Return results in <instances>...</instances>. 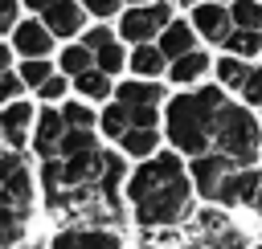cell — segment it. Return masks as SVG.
I'll return each instance as SVG.
<instances>
[{
    "label": "cell",
    "instance_id": "cell-1",
    "mask_svg": "<svg viewBox=\"0 0 262 249\" xmlns=\"http://www.w3.org/2000/svg\"><path fill=\"white\" fill-rule=\"evenodd\" d=\"M131 200L139 225H172L188 212V180L176 155H160L131 176Z\"/></svg>",
    "mask_w": 262,
    "mask_h": 249
},
{
    "label": "cell",
    "instance_id": "cell-2",
    "mask_svg": "<svg viewBox=\"0 0 262 249\" xmlns=\"http://www.w3.org/2000/svg\"><path fill=\"white\" fill-rule=\"evenodd\" d=\"M225 102H221V90L217 86H205L201 94L172 98V106H168V135H172V143L180 151H188V155L205 151L209 139H213V122H217V110Z\"/></svg>",
    "mask_w": 262,
    "mask_h": 249
},
{
    "label": "cell",
    "instance_id": "cell-3",
    "mask_svg": "<svg viewBox=\"0 0 262 249\" xmlns=\"http://www.w3.org/2000/svg\"><path fill=\"white\" fill-rule=\"evenodd\" d=\"M213 139H217V151H225L237 163H250L258 151V122L242 106H221L213 122Z\"/></svg>",
    "mask_w": 262,
    "mask_h": 249
},
{
    "label": "cell",
    "instance_id": "cell-4",
    "mask_svg": "<svg viewBox=\"0 0 262 249\" xmlns=\"http://www.w3.org/2000/svg\"><path fill=\"white\" fill-rule=\"evenodd\" d=\"M4 204H8V216L25 220L29 204H33V184L20 167V155H4Z\"/></svg>",
    "mask_w": 262,
    "mask_h": 249
},
{
    "label": "cell",
    "instance_id": "cell-5",
    "mask_svg": "<svg viewBox=\"0 0 262 249\" xmlns=\"http://www.w3.org/2000/svg\"><path fill=\"white\" fill-rule=\"evenodd\" d=\"M172 16V8L168 4H151V8H131L127 16H123V24H119V33L127 37V41H147L151 33H160L164 29V20Z\"/></svg>",
    "mask_w": 262,
    "mask_h": 249
},
{
    "label": "cell",
    "instance_id": "cell-6",
    "mask_svg": "<svg viewBox=\"0 0 262 249\" xmlns=\"http://www.w3.org/2000/svg\"><path fill=\"white\" fill-rule=\"evenodd\" d=\"M229 171H233V163H229L225 151H217V155H201V159L192 163L196 192H201V196H217V188H221V180H225Z\"/></svg>",
    "mask_w": 262,
    "mask_h": 249
},
{
    "label": "cell",
    "instance_id": "cell-7",
    "mask_svg": "<svg viewBox=\"0 0 262 249\" xmlns=\"http://www.w3.org/2000/svg\"><path fill=\"white\" fill-rule=\"evenodd\" d=\"M16 53H25V57H45L49 53V45H53V29L49 24H37V20H25V24H16Z\"/></svg>",
    "mask_w": 262,
    "mask_h": 249
},
{
    "label": "cell",
    "instance_id": "cell-8",
    "mask_svg": "<svg viewBox=\"0 0 262 249\" xmlns=\"http://www.w3.org/2000/svg\"><path fill=\"white\" fill-rule=\"evenodd\" d=\"M258 196V171L242 167V171H229L217 188V200L221 204H242V200H254Z\"/></svg>",
    "mask_w": 262,
    "mask_h": 249
},
{
    "label": "cell",
    "instance_id": "cell-9",
    "mask_svg": "<svg viewBox=\"0 0 262 249\" xmlns=\"http://www.w3.org/2000/svg\"><path fill=\"white\" fill-rule=\"evenodd\" d=\"M66 131H70L66 114H57V110H45V114H41V122H37V151H41L45 159H53V151H61V139H66Z\"/></svg>",
    "mask_w": 262,
    "mask_h": 249
},
{
    "label": "cell",
    "instance_id": "cell-10",
    "mask_svg": "<svg viewBox=\"0 0 262 249\" xmlns=\"http://www.w3.org/2000/svg\"><path fill=\"white\" fill-rule=\"evenodd\" d=\"M45 24H49L57 37H70V33L82 29V8H78L74 0H57V4L45 8Z\"/></svg>",
    "mask_w": 262,
    "mask_h": 249
},
{
    "label": "cell",
    "instance_id": "cell-11",
    "mask_svg": "<svg viewBox=\"0 0 262 249\" xmlns=\"http://www.w3.org/2000/svg\"><path fill=\"white\" fill-rule=\"evenodd\" d=\"M229 16H233V12L217 8V4H196V12H192L196 29H201L209 41H225V37H229Z\"/></svg>",
    "mask_w": 262,
    "mask_h": 249
},
{
    "label": "cell",
    "instance_id": "cell-12",
    "mask_svg": "<svg viewBox=\"0 0 262 249\" xmlns=\"http://www.w3.org/2000/svg\"><path fill=\"white\" fill-rule=\"evenodd\" d=\"M168 57H184V53H192V24L188 20H172L168 29H164V45H160Z\"/></svg>",
    "mask_w": 262,
    "mask_h": 249
},
{
    "label": "cell",
    "instance_id": "cell-13",
    "mask_svg": "<svg viewBox=\"0 0 262 249\" xmlns=\"http://www.w3.org/2000/svg\"><path fill=\"white\" fill-rule=\"evenodd\" d=\"M29 118H33V106H25V102H12V106L4 110V139H8L12 147L25 143V127H29Z\"/></svg>",
    "mask_w": 262,
    "mask_h": 249
},
{
    "label": "cell",
    "instance_id": "cell-14",
    "mask_svg": "<svg viewBox=\"0 0 262 249\" xmlns=\"http://www.w3.org/2000/svg\"><path fill=\"white\" fill-rule=\"evenodd\" d=\"M119 102H127V106H156L160 102V86L127 82V86H119Z\"/></svg>",
    "mask_w": 262,
    "mask_h": 249
},
{
    "label": "cell",
    "instance_id": "cell-15",
    "mask_svg": "<svg viewBox=\"0 0 262 249\" xmlns=\"http://www.w3.org/2000/svg\"><path fill=\"white\" fill-rule=\"evenodd\" d=\"M164 57H168L164 49H151V45H143V41H139V49L131 53V69L151 78V73H160V69H164Z\"/></svg>",
    "mask_w": 262,
    "mask_h": 249
},
{
    "label": "cell",
    "instance_id": "cell-16",
    "mask_svg": "<svg viewBox=\"0 0 262 249\" xmlns=\"http://www.w3.org/2000/svg\"><path fill=\"white\" fill-rule=\"evenodd\" d=\"M131 127H135V118H131V106H127V102L106 106V114H102V131H106V135H119V139H123Z\"/></svg>",
    "mask_w": 262,
    "mask_h": 249
},
{
    "label": "cell",
    "instance_id": "cell-17",
    "mask_svg": "<svg viewBox=\"0 0 262 249\" xmlns=\"http://www.w3.org/2000/svg\"><path fill=\"white\" fill-rule=\"evenodd\" d=\"M209 69V57L205 53H184V57H176V65H172V78L176 82H192V78H201Z\"/></svg>",
    "mask_w": 262,
    "mask_h": 249
},
{
    "label": "cell",
    "instance_id": "cell-18",
    "mask_svg": "<svg viewBox=\"0 0 262 249\" xmlns=\"http://www.w3.org/2000/svg\"><path fill=\"white\" fill-rule=\"evenodd\" d=\"M123 151H131V155L156 151V127H131V131L123 135Z\"/></svg>",
    "mask_w": 262,
    "mask_h": 249
},
{
    "label": "cell",
    "instance_id": "cell-19",
    "mask_svg": "<svg viewBox=\"0 0 262 249\" xmlns=\"http://www.w3.org/2000/svg\"><path fill=\"white\" fill-rule=\"evenodd\" d=\"M225 45H229V53L250 57V53H258V49H262V37H258V29H242V33H229V37H225Z\"/></svg>",
    "mask_w": 262,
    "mask_h": 249
},
{
    "label": "cell",
    "instance_id": "cell-20",
    "mask_svg": "<svg viewBox=\"0 0 262 249\" xmlns=\"http://www.w3.org/2000/svg\"><path fill=\"white\" fill-rule=\"evenodd\" d=\"M82 151H94V135L86 127H70L61 139V155H82Z\"/></svg>",
    "mask_w": 262,
    "mask_h": 249
},
{
    "label": "cell",
    "instance_id": "cell-21",
    "mask_svg": "<svg viewBox=\"0 0 262 249\" xmlns=\"http://www.w3.org/2000/svg\"><path fill=\"white\" fill-rule=\"evenodd\" d=\"M78 90H82L86 98H102V94L111 90L106 69H86V73H78Z\"/></svg>",
    "mask_w": 262,
    "mask_h": 249
},
{
    "label": "cell",
    "instance_id": "cell-22",
    "mask_svg": "<svg viewBox=\"0 0 262 249\" xmlns=\"http://www.w3.org/2000/svg\"><path fill=\"white\" fill-rule=\"evenodd\" d=\"M229 12H233V20H237L242 29H262V4H258V0H237Z\"/></svg>",
    "mask_w": 262,
    "mask_h": 249
},
{
    "label": "cell",
    "instance_id": "cell-23",
    "mask_svg": "<svg viewBox=\"0 0 262 249\" xmlns=\"http://www.w3.org/2000/svg\"><path fill=\"white\" fill-rule=\"evenodd\" d=\"M61 65H66V73H86L90 69V45H74V49H66L61 53Z\"/></svg>",
    "mask_w": 262,
    "mask_h": 249
},
{
    "label": "cell",
    "instance_id": "cell-24",
    "mask_svg": "<svg viewBox=\"0 0 262 249\" xmlns=\"http://www.w3.org/2000/svg\"><path fill=\"white\" fill-rule=\"evenodd\" d=\"M217 78H221L225 86H246V78H250V69H246L242 61H233V57H225V61L217 65Z\"/></svg>",
    "mask_w": 262,
    "mask_h": 249
},
{
    "label": "cell",
    "instance_id": "cell-25",
    "mask_svg": "<svg viewBox=\"0 0 262 249\" xmlns=\"http://www.w3.org/2000/svg\"><path fill=\"white\" fill-rule=\"evenodd\" d=\"M20 78H25L29 86H45V82H49L53 73H49V65H45L41 57H29V61L20 65Z\"/></svg>",
    "mask_w": 262,
    "mask_h": 249
},
{
    "label": "cell",
    "instance_id": "cell-26",
    "mask_svg": "<svg viewBox=\"0 0 262 249\" xmlns=\"http://www.w3.org/2000/svg\"><path fill=\"white\" fill-rule=\"evenodd\" d=\"M82 249H119V237L106 229H86L82 233Z\"/></svg>",
    "mask_w": 262,
    "mask_h": 249
},
{
    "label": "cell",
    "instance_id": "cell-27",
    "mask_svg": "<svg viewBox=\"0 0 262 249\" xmlns=\"http://www.w3.org/2000/svg\"><path fill=\"white\" fill-rule=\"evenodd\" d=\"M119 65H123V49H119L115 41H111V45H102V49H98V69H106V73H115Z\"/></svg>",
    "mask_w": 262,
    "mask_h": 249
},
{
    "label": "cell",
    "instance_id": "cell-28",
    "mask_svg": "<svg viewBox=\"0 0 262 249\" xmlns=\"http://www.w3.org/2000/svg\"><path fill=\"white\" fill-rule=\"evenodd\" d=\"M242 94H246V102H262V69H250V78H246Z\"/></svg>",
    "mask_w": 262,
    "mask_h": 249
},
{
    "label": "cell",
    "instance_id": "cell-29",
    "mask_svg": "<svg viewBox=\"0 0 262 249\" xmlns=\"http://www.w3.org/2000/svg\"><path fill=\"white\" fill-rule=\"evenodd\" d=\"M66 122H70V127H86V131H90L94 114H90L86 106H66Z\"/></svg>",
    "mask_w": 262,
    "mask_h": 249
},
{
    "label": "cell",
    "instance_id": "cell-30",
    "mask_svg": "<svg viewBox=\"0 0 262 249\" xmlns=\"http://www.w3.org/2000/svg\"><path fill=\"white\" fill-rule=\"evenodd\" d=\"M135 127H156V106H131Z\"/></svg>",
    "mask_w": 262,
    "mask_h": 249
},
{
    "label": "cell",
    "instance_id": "cell-31",
    "mask_svg": "<svg viewBox=\"0 0 262 249\" xmlns=\"http://www.w3.org/2000/svg\"><path fill=\"white\" fill-rule=\"evenodd\" d=\"M53 249H82V233H70V229L57 233L53 237Z\"/></svg>",
    "mask_w": 262,
    "mask_h": 249
},
{
    "label": "cell",
    "instance_id": "cell-32",
    "mask_svg": "<svg viewBox=\"0 0 262 249\" xmlns=\"http://www.w3.org/2000/svg\"><path fill=\"white\" fill-rule=\"evenodd\" d=\"M20 82H25V78L4 73V78H0V94H4V98H16V94H20Z\"/></svg>",
    "mask_w": 262,
    "mask_h": 249
},
{
    "label": "cell",
    "instance_id": "cell-33",
    "mask_svg": "<svg viewBox=\"0 0 262 249\" xmlns=\"http://www.w3.org/2000/svg\"><path fill=\"white\" fill-rule=\"evenodd\" d=\"M16 24V0H0V29Z\"/></svg>",
    "mask_w": 262,
    "mask_h": 249
},
{
    "label": "cell",
    "instance_id": "cell-34",
    "mask_svg": "<svg viewBox=\"0 0 262 249\" xmlns=\"http://www.w3.org/2000/svg\"><path fill=\"white\" fill-rule=\"evenodd\" d=\"M61 94H66V78H49L41 86V98H61Z\"/></svg>",
    "mask_w": 262,
    "mask_h": 249
},
{
    "label": "cell",
    "instance_id": "cell-35",
    "mask_svg": "<svg viewBox=\"0 0 262 249\" xmlns=\"http://www.w3.org/2000/svg\"><path fill=\"white\" fill-rule=\"evenodd\" d=\"M86 45H90V49H102V45H111V33H106V29H90V33H86Z\"/></svg>",
    "mask_w": 262,
    "mask_h": 249
},
{
    "label": "cell",
    "instance_id": "cell-36",
    "mask_svg": "<svg viewBox=\"0 0 262 249\" xmlns=\"http://www.w3.org/2000/svg\"><path fill=\"white\" fill-rule=\"evenodd\" d=\"M86 8H90V12H98V16H111V12L119 8V0H86Z\"/></svg>",
    "mask_w": 262,
    "mask_h": 249
},
{
    "label": "cell",
    "instance_id": "cell-37",
    "mask_svg": "<svg viewBox=\"0 0 262 249\" xmlns=\"http://www.w3.org/2000/svg\"><path fill=\"white\" fill-rule=\"evenodd\" d=\"M25 4H29V8H41V12H45V8H49V4H57V0H25Z\"/></svg>",
    "mask_w": 262,
    "mask_h": 249
},
{
    "label": "cell",
    "instance_id": "cell-38",
    "mask_svg": "<svg viewBox=\"0 0 262 249\" xmlns=\"http://www.w3.org/2000/svg\"><path fill=\"white\" fill-rule=\"evenodd\" d=\"M221 249H246V241H242V237H233V241H229V245H221Z\"/></svg>",
    "mask_w": 262,
    "mask_h": 249
},
{
    "label": "cell",
    "instance_id": "cell-39",
    "mask_svg": "<svg viewBox=\"0 0 262 249\" xmlns=\"http://www.w3.org/2000/svg\"><path fill=\"white\" fill-rule=\"evenodd\" d=\"M254 208H258V212H262V188H258V196H254Z\"/></svg>",
    "mask_w": 262,
    "mask_h": 249
},
{
    "label": "cell",
    "instance_id": "cell-40",
    "mask_svg": "<svg viewBox=\"0 0 262 249\" xmlns=\"http://www.w3.org/2000/svg\"><path fill=\"white\" fill-rule=\"evenodd\" d=\"M184 249H205V245H184Z\"/></svg>",
    "mask_w": 262,
    "mask_h": 249
},
{
    "label": "cell",
    "instance_id": "cell-41",
    "mask_svg": "<svg viewBox=\"0 0 262 249\" xmlns=\"http://www.w3.org/2000/svg\"><path fill=\"white\" fill-rule=\"evenodd\" d=\"M143 249H156V245H143Z\"/></svg>",
    "mask_w": 262,
    "mask_h": 249
},
{
    "label": "cell",
    "instance_id": "cell-42",
    "mask_svg": "<svg viewBox=\"0 0 262 249\" xmlns=\"http://www.w3.org/2000/svg\"><path fill=\"white\" fill-rule=\"evenodd\" d=\"M135 4H143V0H135Z\"/></svg>",
    "mask_w": 262,
    "mask_h": 249
},
{
    "label": "cell",
    "instance_id": "cell-43",
    "mask_svg": "<svg viewBox=\"0 0 262 249\" xmlns=\"http://www.w3.org/2000/svg\"><path fill=\"white\" fill-rule=\"evenodd\" d=\"M188 4H196V0H188Z\"/></svg>",
    "mask_w": 262,
    "mask_h": 249
}]
</instances>
